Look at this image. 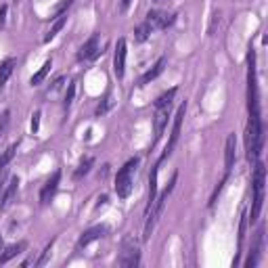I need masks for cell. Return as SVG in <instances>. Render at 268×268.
<instances>
[{
	"label": "cell",
	"mask_w": 268,
	"mask_h": 268,
	"mask_svg": "<svg viewBox=\"0 0 268 268\" xmlns=\"http://www.w3.org/2000/svg\"><path fill=\"white\" fill-rule=\"evenodd\" d=\"M264 143V128H262V118L260 116H249L247 130H245V149H247V162L256 164L262 151Z\"/></svg>",
	"instance_id": "1"
},
{
	"label": "cell",
	"mask_w": 268,
	"mask_h": 268,
	"mask_svg": "<svg viewBox=\"0 0 268 268\" xmlns=\"http://www.w3.org/2000/svg\"><path fill=\"white\" fill-rule=\"evenodd\" d=\"M176 174L172 176V180H170V185L166 187V191L157 197V199L153 201V205H151V209L147 211V222H145V235H143V239L147 241V239L151 237V233L155 231V224H157V220H159V216L164 214V207H166V201H168V197H170V193L174 191V185H176Z\"/></svg>",
	"instance_id": "2"
},
{
	"label": "cell",
	"mask_w": 268,
	"mask_h": 268,
	"mask_svg": "<svg viewBox=\"0 0 268 268\" xmlns=\"http://www.w3.org/2000/svg\"><path fill=\"white\" fill-rule=\"evenodd\" d=\"M264 185H266V168L262 162H256V170H253V205H251V214L249 220L256 222L262 205H264Z\"/></svg>",
	"instance_id": "3"
},
{
	"label": "cell",
	"mask_w": 268,
	"mask_h": 268,
	"mask_svg": "<svg viewBox=\"0 0 268 268\" xmlns=\"http://www.w3.org/2000/svg\"><path fill=\"white\" fill-rule=\"evenodd\" d=\"M136 166H138V157L128 159L116 176V193H118V197H122V199H126L132 191V172L136 170Z\"/></svg>",
	"instance_id": "4"
},
{
	"label": "cell",
	"mask_w": 268,
	"mask_h": 268,
	"mask_svg": "<svg viewBox=\"0 0 268 268\" xmlns=\"http://www.w3.org/2000/svg\"><path fill=\"white\" fill-rule=\"evenodd\" d=\"M185 114H187V103H182L176 111V116H174V126H172V134H170V140H168V145L162 153V157H159V164L166 159V157H170L176 143H178V138H180V128H182V120H185Z\"/></svg>",
	"instance_id": "5"
},
{
	"label": "cell",
	"mask_w": 268,
	"mask_h": 268,
	"mask_svg": "<svg viewBox=\"0 0 268 268\" xmlns=\"http://www.w3.org/2000/svg\"><path fill=\"white\" fill-rule=\"evenodd\" d=\"M176 15L172 13H166V11H149L147 13V23L151 25V30H166L174 23Z\"/></svg>",
	"instance_id": "6"
},
{
	"label": "cell",
	"mask_w": 268,
	"mask_h": 268,
	"mask_svg": "<svg viewBox=\"0 0 268 268\" xmlns=\"http://www.w3.org/2000/svg\"><path fill=\"white\" fill-rule=\"evenodd\" d=\"M98 52H101V42H98V36H90L86 42L82 44L80 52H78V61H90V59H96Z\"/></svg>",
	"instance_id": "7"
},
{
	"label": "cell",
	"mask_w": 268,
	"mask_h": 268,
	"mask_svg": "<svg viewBox=\"0 0 268 268\" xmlns=\"http://www.w3.org/2000/svg\"><path fill=\"white\" fill-rule=\"evenodd\" d=\"M262 247H264V229L260 227L258 233H256V241H253V247H251V253L245 262V268H256L260 258H262Z\"/></svg>",
	"instance_id": "8"
},
{
	"label": "cell",
	"mask_w": 268,
	"mask_h": 268,
	"mask_svg": "<svg viewBox=\"0 0 268 268\" xmlns=\"http://www.w3.org/2000/svg\"><path fill=\"white\" fill-rule=\"evenodd\" d=\"M124 69H126V40L120 38L116 44V55H114V74L118 80L124 78Z\"/></svg>",
	"instance_id": "9"
},
{
	"label": "cell",
	"mask_w": 268,
	"mask_h": 268,
	"mask_svg": "<svg viewBox=\"0 0 268 268\" xmlns=\"http://www.w3.org/2000/svg\"><path fill=\"white\" fill-rule=\"evenodd\" d=\"M118 262H120V266H128V268L138 266V264H140V251H138V247H136V245H130V243H126Z\"/></svg>",
	"instance_id": "10"
},
{
	"label": "cell",
	"mask_w": 268,
	"mask_h": 268,
	"mask_svg": "<svg viewBox=\"0 0 268 268\" xmlns=\"http://www.w3.org/2000/svg\"><path fill=\"white\" fill-rule=\"evenodd\" d=\"M170 107L172 105H164L155 109V143L162 138L164 130H166V124H168V116H170Z\"/></svg>",
	"instance_id": "11"
},
{
	"label": "cell",
	"mask_w": 268,
	"mask_h": 268,
	"mask_svg": "<svg viewBox=\"0 0 268 268\" xmlns=\"http://www.w3.org/2000/svg\"><path fill=\"white\" fill-rule=\"evenodd\" d=\"M59 182H61V172H55L46 180V185L42 187V191H40V203H48L50 201V197L57 193V189H59Z\"/></svg>",
	"instance_id": "12"
},
{
	"label": "cell",
	"mask_w": 268,
	"mask_h": 268,
	"mask_svg": "<svg viewBox=\"0 0 268 268\" xmlns=\"http://www.w3.org/2000/svg\"><path fill=\"white\" fill-rule=\"evenodd\" d=\"M235 149H237V138L235 134H229L227 145H224V170H227V174H231L235 166Z\"/></svg>",
	"instance_id": "13"
},
{
	"label": "cell",
	"mask_w": 268,
	"mask_h": 268,
	"mask_svg": "<svg viewBox=\"0 0 268 268\" xmlns=\"http://www.w3.org/2000/svg\"><path fill=\"white\" fill-rule=\"evenodd\" d=\"M166 65H168V59H166V57L157 59V63H155V65L149 69V72H147L143 78H140V84H138V86H147V84H149L151 80H155V78H157V76L164 72V69H166Z\"/></svg>",
	"instance_id": "14"
},
{
	"label": "cell",
	"mask_w": 268,
	"mask_h": 268,
	"mask_svg": "<svg viewBox=\"0 0 268 268\" xmlns=\"http://www.w3.org/2000/svg\"><path fill=\"white\" fill-rule=\"evenodd\" d=\"M17 189H19V178L13 176L11 182H9V187H7V191H5V195H3V199H0V209H7L11 205L13 197L17 195Z\"/></svg>",
	"instance_id": "15"
},
{
	"label": "cell",
	"mask_w": 268,
	"mask_h": 268,
	"mask_svg": "<svg viewBox=\"0 0 268 268\" xmlns=\"http://www.w3.org/2000/svg\"><path fill=\"white\" fill-rule=\"evenodd\" d=\"M105 233H107V229H105V227H94V229L86 231V233H84V235L80 237L78 247H86V245H90L92 241H96V239H101Z\"/></svg>",
	"instance_id": "16"
},
{
	"label": "cell",
	"mask_w": 268,
	"mask_h": 268,
	"mask_svg": "<svg viewBox=\"0 0 268 268\" xmlns=\"http://www.w3.org/2000/svg\"><path fill=\"white\" fill-rule=\"evenodd\" d=\"M27 247V243L25 241H19V243H13V245H9L3 253H0V266H3V264H7V262H11L13 258H15V256H19V253L23 251Z\"/></svg>",
	"instance_id": "17"
},
{
	"label": "cell",
	"mask_w": 268,
	"mask_h": 268,
	"mask_svg": "<svg viewBox=\"0 0 268 268\" xmlns=\"http://www.w3.org/2000/svg\"><path fill=\"white\" fill-rule=\"evenodd\" d=\"M15 65H17L15 59H7L5 63H0V86H5V84H7V80L11 78V74H13V69H15Z\"/></svg>",
	"instance_id": "18"
},
{
	"label": "cell",
	"mask_w": 268,
	"mask_h": 268,
	"mask_svg": "<svg viewBox=\"0 0 268 268\" xmlns=\"http://www.w3.org/2000/svg\"><path fill=\"white\" fill-rule=\"evenodd\" d=\"M92 164H94V157H84V159L80 162V166L76 168V172H74V178H76V180H80L82 176H86V174L90 172Z\"/></svg>",
	"instance_id": "19"
},
{
	"label": "cell",
	"mask_w": 268,
	"mask_h": 268,
	"mask_svg": "<svg viewBox=\"0 0 268 268\" xmlns=\"http://www.w3.org/2000/svg\"><path fill=\"white\" fill-rule=\"evenodd\" d=\"M50 67H52V61L48 59V61H46V63H44V65H42V67L38 69V72H36V74L32 76V80H30V84H32V86H38V84H40L42 80H44V78H46V74L50 72Z\"/></svg>",
	"instance_id": "20"
},
{
	"label": "cell",
	"mask_w": 268,
	"mask_h": 268,
	"mask_svg": "<svg viewBox=\"0 0 268 268\" xmlns=\"http://www.w3.org/2000/svg\"><path fill=\"white\" fill-rule=\"evenodd\" d=\"M65 21H67V17L65 15H61V17H57V21H55L52 23V27H50V30H48V34L44 36V42H50L55 36H57L61 30H63V25H65Z\"/></svg>",
	"instance_id": "21"
},
{
	"label": "cell",
	"mask_w": 268,
	"mask_h": 268,
	"mask_svg": "<svg viewBox=\"0 0 268 268\" xmlns=\"http://www.w3.org/2000/svg\"><path fill=\"white\" fill-rule=\"evenodd\" d=\"M17 147H19V145L15 143V145H11V147H9L7 151H3V155H0V170H5V168H7L9 164H11V159L15 157V153H17Z\"/></svg>",
	"instance_id": "22"
},
{
	"label": "cell",
	"mask_w": 268,
	"mask_h": 268,
	"mask_svg": "<svg viewBox=\"0 0 268 268\" xmlns=\"http://www.w3.org/2000/svg\"><path fill=\"white\" fill-rule=\"evenodd\" d=\"M153 30H151V25L145 21V23H140V25H136V30H134V40L136 42H145L147 38H149V34H151Z\"/></svg>",
	"instance_id": "23"
},
{
	"label": "cell",
	"mask_w": 268,
	"mask_h": 268,
	"mask_svg": "<svg viewBox=\"0 0 268 268\" xmlns=\"http://www.w3.org/2000/svg\"><path fill=\"white\" fill-rule=\"evenodd\" d=\"M176 92H178V88H170L168 92H164V94L157 98V101L153 103V107L157 109V107H164V105H172V98L176 96Z\"/></svg>",
	"instance_id": "24"
},
{
	"label": "cell",
	"mask_w": 268,
	"mask_h": 268,
	"mask_svg": "<svg viewBox=\"0 0 268 268\" xmlns=\"http://www.w3.org/2000/svg\"><path fill=\"white\" fill-rule=\"evenodd\" d=\"M74 96H76V84H69V86H67V92H65V101H63L65 109H69V107H72V103H74Z\"/></svg>",
	"instance_id": "25"
},
{
	"label": "cell",
	"mask_w": 268,
	"mask_h": 268,
	"mask_svg": "<svg viewBox=\"0 0 268 268\" xmlns=\"http://www.w3.org/2000/svg\"><path fill=\"white\" fill-rule=\"evenodd\" d=\"M218 23H220V13H218V11H214V13H211V21H209V25H207V34H209V36L216 32Z\"/></svg>",
	"instance_id": "26"
},
{
	"label": "cell",
	"mask_w": 268,
	"mask_h": 268,
	"mask_svg": "<svg viewBox=\"0 0 268 268\" xmlns=\"http://www.w3.org/2000/svg\"><path fill=\"white\" fill-rule=\"evenodd\" d=\"M109 105H111V94L107 92V94L103 96V101H101V105H98V107H96V116H103V114H105V111L109 109Z\"/></svg>",
	"instance_id": "27"
},
{
	"label": "cell",
	"mask_w": 268,
	"mask_h": 268,
	"mask_svg": "<svg viewBox=\"0 0 268 268\" xmlns=\"http://www.w3.org/2000/svg\"><path fill=\"white\" fill-rule=\"evenodd\" d=\"M52 243H55V241H50V243L46 245V249H44V253H42V256H40V260L36 262V266H44V264L48 262V258H50V253H52V251H50V249H52Z\"/></svg>",
	"instance_id": "28"
},
{
	"label": "cell",
	"mask_w": 268,
	"mask_h": 268,
	"mask_svg": "<svg viewBox=\"0 0 268 268\" xmlns=\"http://www.w3.org/2000/svg\"><path fill=\"white\" fill-rule=\"evenodd\" d=\"M72 3H74V0H61V3H59V7L55 9V15H57V17L65 15V11H67L69 7H72Z\"/></svg>",
	"instance_id": "29"
},
{
	"label": "cell",
	"mask_w": 268,
	"mask_h": 268,
	"mask_svg": "<svg viewBox=\"0 0 268 268\" xmlns=\"http://www.w3.org/2000/svg\"><path fill=\"white\" fill-rule=\"evenodd\" d=\"M245 227H247V216H241V227H239V245L243 243V237H245Z\"/></svg>",
	"instance_id": "30"
},
{
	"label": "cell",
	"mask_w": 268,
	"mask_h": 268,
	"mask_svg": "<svg viewBox=\"0 0 268 268\" xmlns=\"http://www.w3.org/2000/svg\"><path fill=\"white\" fill-rule=\"evenodd\" d=\"M40 111H36V114L32 116V132H38V128H40Z\"/></svg>",
	"instance_id": "31"
},
{
	"label": "cell",
	"mask_w": 268,
	"mask_h": 268,
	"mask_svg": "<svg viewBox=\"0 0 268 268\" xmlns=\"http://www.w3.org/2000/svg\"><path fill=\"white\" fill-rule=\"evenodd\" d=\"M63 84H65V76H59L57 80H55V82H52V86H50V90H59V88L63 86Z\"/></svg>",
	"instance_id": "32"
},
{
	"label": "cell",
	"mask_w": 268,
	"mask_h": 268,
	"mask_svg": "<svg viewBox=\"0 0 268 268\" xmlns=\"http://www.w3.org/2000/svg\"><path fill=\"white\" fill-rule=\"evenodd\" d=\"M7 11H9V7H7V5L0 7V25H5V21H7Z\"/></svg>",
	"instance_id": "33"
},
{
	"label": "cell",
	"mask_w": 268,
	"mask_h": 268,
	"mask_svg": "<svg viewBox=\"0 0 268 268\" xmlns=\"http://www.w3.org/2000/svg\"><path fill=\"white\" fill-rule=\"evenodd\" d=\"M5 178H7V168L0 170V191H3V187H5Z\"/></svg>",
	"instance_id": "34"
},
{
	"label": "cell",
	"mask_w": 268,
	"mask_h": 268,
	"mask_svg": "<svg viewBox=\"0 0 268 268\" xmlns=\"http://www.w3.org/2000/svg\"><path fill=\"white\" fill-rule=\"evenodd\" d=\"M3 118H5V120H3V124H0V136H3V130H5V126H7V122H9V111H7Z\"/></svg>",
	"instance_id": "35"
},
{
	"label": "cell",
	"mask_w": 268,
	"mask_h": 268,
	"mask_svg": "<svg viewBox=\"0 0 268 268\" xmlns=\"http://www.w3.org/2000/svg\"><path fill=\"white\" fill-rule=\"evenodd\" d=\"M128 5H130V0H122V11L128 9Z\"/></svg>",
	"instance_id": "36"
},
{
	"label": "cell",
	"mask_w": 268,
	"mask_h": 268,
	"mask_svg": "<svg viewBox=\"0 0 268 268\" xmlns=\"http://www.w3.org/2000/svg\"><path fill=\"white\" fill-rule=\"evenodd\" d=\"M0 245H3V235H0Z\"/></svg>",
	"instance_id": "37"
}]
</instances>
